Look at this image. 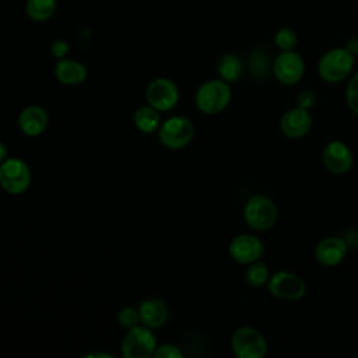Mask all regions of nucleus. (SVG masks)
<instances>
[{
    "label": "nucleus",
    "instance_id": "13",
    "mask_svg": "<svg viewBox=\"0 0 358 358\" xmlns=\"http://www.w3.org/2000/svg\"><path fill=\"white\" fill-rule=\"evenodd\" d=\"M312 127V115L308 109L295 106L284 112L280 120V129L288 138H301L308 134Z\"/></svg>",
    "mask_w": 358,
    "mask_h": 358
},
{
    "label": "nucleus",
    "instance_id": "10",
    "mask_svg": "<svg viewBox=\"0 0 358 358\" xmlns=\"http://www.w3.org/2000/svg\"><path fill=\"white\" fill-rule=\"evenodd\" d=\"M145 98L150 106L158 112H168L178 103L179 91L172 80L159 77L148 84Z\"/></svg>",
    "mask_w": 358,
    "mask_h": 358
},
{
    "label": "nucleus",
    "instance_id": "9",
    "mask_svg": "<svg viewBox=\"0 0 358 358\" xmlns=\"http://www.w3.org/2000/svg\"><path fill=\"white\" fill-rule=\"evenodd\" d=\"M273 74L284 85L296 84L303 73L305 63L299 53L294 50H282L273 62Z\"/></svg>",
    "mask_w": 358,
    "mask_h": 358
},
{
    "label": "nucleus",
    "instance_id": "18",
    "mask_svg": "<svg viewBox=\"0 0 358 358\" xmlns=\"http://www.w3.org/2000/svg\"><path fill=\"white\" fill-rule=\"evenodd\" d=\"M217 70L221 80L227 83H235L241 78L243 73V62L235 53H225L220 57Z\"/></svg>",
    "mask_w": 358,
    "mask_h": 358
},
{
    "label": "nucleus",
    "instance_id": "12",
    "mask_svg": "<svg viewBox=\"0 0 358 358\" xmlns=\"http://www.w3.org/2000/svg\"><path fill=\"white\" fill-rule=\"evenodd\" d=\"M322 161L327 171L336 175H343L352 166V152L345 143L331 140L322 151Z\"/></svg>",
    "mask_w": 358,
    "mask_h": 358
},
{
    "label": "nucleus",
    "instance_id": "20",
    "mask_svg": "<svg viewBox=\"0 0 358 358\" xmlns=\"http://www.w3.org/2000/svg\"><path fill=\"white\" fill-rule=\"evenodd\" d=\"M161 116L152 106H141L134 113V124L143 133H152L158 129Z\"/></svg>",
    "mask_w": 358,
    "mask_h": 358
},
{
    "label": "nucleus",
    "instance_id": "26",
    "mask_svg": "<svg viewBox=\"0 0 358 358\" xmlns=\"http://www.w3.org/2000/svg\"><path fill=\"white\" fill-rule=\"evenodd\" d=\"M152 355L155 358H182L183 357L182 351L176 345H172V344H164V345L157 347Z\"/></svg>",
    "mask_w": 358,
    "mask_h": 358
},
{
    "label": "nucleus",
    "instance_id": "16",
    "mask_svg": "<svg viewBox=\"0 0 358 358\" xmlns=\"http://www.w3.org/2000/svg\"><path fill=\"white\" fill-rule=\"evenodd\" d=\"M138 312H140V322L150 329H157L165 324L169 315L168 306L165 305V302L155 298L143 301L138 306Z\"/></svg>",
    "mask_w": 358,
    "mask_h": 358
},
{
    "label": "nucleus",
    "instance_id": "4",
    "mask_svg": "<svg viewBox=\"0 0 358 358\" xmlns=\"http://www.w3.org/2000/svg\"><path fill=\"white\" fill-rule=\"evenodd\" d=\"M231 348L238 358H263L267 354L268 343L257 329L243 326L234 331Z\"/></svg>",
    "mask_w": 358,
    "mask_h": 358
},
{
    "label": "nucleus",
    "instance_id": "27",
    "mask_svg": "<svg viewBox=\"0 0 358 358\" xmlns=\"http://www.w3.org/2000/svg\"><path fill=\"white\" fill-rule=\"evenodd\" d=\"M315 101H316V96L310 90H302L296 95V106H301L308 110L315 105Z\"/></svg>",
    "mask_w": 358,
    "mask_h": 358
},
{
    "label": "nucleus",
    "instance_id": "30",
    "mask_svg": "<svg viewBox=\"0 0 358 358\" xmlns=\"http://www.w3.org/2000/svg\"><path fill=\"white\" fill-rule=\"evenodd\" d=\"M6 157H7V148H6V145L0 141V162H3L4 159H7Z\"/></svg>",
    "mask_w": 358,
    "mask_h": 358
},
{
    "label": "nucleus",
    "instance_id": "22",
    "mask_svg": "<svg viewBox=\"0 0 358 358\" xmlns=\"http://www.w3.org/2000/svg\"><path fill=\"white\" fill-rule=\"evenodd\" d=\"M274 43L281 52L282 50H294V48L298 43V36L292 28L284 27L275 32Z\"/></svg>",
    "mask_w": 358,
    "mask_h": 358
},
{
    "label": "nucleus",
    "instance_id": "15",
    "mask_svg": "<svg viewBox=\"0 0 358 358\" xmlns=\"http://www.w3.org/2000/svg\"><path fill=\"white\" fill-rule=\"evenodd\" d=\"M21 131L29 137H36L48 127V113L42 106L29 105L24 108L18 116Z\"/></svg>",
    "mask_w": 358,
    "mask_h": 358
},
{
    "label": "nucleus",
    "instance_id": "29",
    "mask_svg": "<svg viewBox=\"0 0 358 358\" xmlns=\"http://www.w3.org/2000/svg\"><path fill=\"white\" fill-rule=\"evenodd\" d=\"M345 48H347L352 55L358 53V41H357V39H350V41L347 42Z\"/></svg>",
    "mask_w": 358,
    "mask_h": 358
},
{
    "label": "nucleus",
    "instance_id": "28",
    "mask_svg": "<svg viewBox=\"0 0 358 358\" xmlns=\"http://www.w3.org/2000/svg\"><path fill=\"white\" fill-rule=\"evenodd\" d=\"M70 48L69 43L64 39H56L52 45H50V52L56 59H64V56L69 53Z\"/></svg>",
    "mask_w": 358,
    "mask_h": 358
},
{
    "label": "nucleus",
    "instance_id": "17",
    "mask_svg": "<svg viewBox=\"0 0 358 358\" xmlns=\"http://www.w3.org/2000/svg\"><path fill=\"white\" fill-rule=\"evenodd\" d=\"M55 76L59 83L66 85H77L85 81L87 69L83 63L71 59H60L55 67Z\"/></svg>",
    "mask_w": 358,
    "mask_h": 358
},
{
    "label": "nucleus",
    "instance_id": "11",
    "mask_svg": "<svg viewBox=\"0 0 358 358\" xmlns=\"http://www.w3.org/2000/svg\"><path fill=\"white\" fill-rule=\"evenodd\" d=\"M229 255L231 257L241 264H250L264 253L263 242L250 234H239L229 243Z\"/></svg>",
    "mask_w": 358,
    "mask_h": 358
},
{
    "label": "nucleus",
    "instance_id": "5",
    "mask_svg": "<svg viewBox=\"0 0 358 358\" xmlns=\"http://www.w3.org/2000/svg\"><path fill=\"white\" fill-rule=\"evenodd\" d=\"M194 134V126L185 116H173L166 119L158 133V138L166 148L179 150L187 145Z\"/></svg>",
    "mask_w": 358,
    "mask_h": 358
},
{
    "label": "nucleus",
    "instance_id": "21",
    "mask_svg": "<svg viewBox=\"0 0 358 358\" xmlns=\"http://www.w3.org/2000/svg\"><path fill=\"white\" fill-rule=\"evenodd\" d=\"M270 278V271H268V266L262 262V260H256L253 263L249 264V267L246 268L245 273V280L250 287H262L264 284H267Z\"/></svg>",
    "mask_w": 358,
    "mask_h": 358
},
{
    "label": "nucleus",
    "instance_id": "2",
    "mask_svg": "<svg viewBox=\"0 0 358 358\" xmlns=\"http://www.w3.org/2000/svg\"><path fill=\"white\" fill-rule=\"evenodd\" d=\"M278 217L275 203L264 194H253L243 207V218L248 227L255 231H267L274 227Z\"/></svg>",
    "mask_w": 358,
    "mask_h": 358
},
{
    "label": "nucleus",
    "instance_id": "3",
    "mask_svg": "<svg viewBox=\"0 0 358 358\" xmlns=\"http://www.w3.org/2000/svg\"><path fill=\"white\" fill-rule=\"evenodd\" d=\"M354 63V55L347 48H334L320 57L317 73L327 83H340L350 76Z\"/></svg>",
    "mask_w": 358,
    "mask_h": 358
},
{
    "label": "nucleus",
    "instance_id": "19",
    "mask_svg": "<svg viewBox=\"0 0 358 358\" xmlns=\"http://www.w3.org/2000/svg\"><path fill=\"white\" fill-rule=\"evenodd\" d=\"M56 4V0H27L25 13L29 20L43 22L53 17Z\"/></svg>",
    "mask_w": 358,
    "mask_h": 358
},
{
    "label": "nucleus",
    "instance_id": "8",
    "mask_svg": "<svg viewBox=\"0 0 358 358\" xmlns=\"http://www.w3.org/2000/svg\"><path fill=\"white\" fill-rule=\"evenodd\" d=\"M267 289L273 296L278 299L298 301L305 295L306 284L299 275L281 270L270 275L267 281Z\"/></svg>",
    "mask_w": 358,
    "mask_h": 358
},
{
    "label": "nucleus",
    "instance_id": "25",
    "mask_svg": "<svg viewBox=\"0 0 358 358\" xmlns=\"http://www.w3.org/2000/svg\"><path fill=\"white\" fill-rule=\"evenodd\" d=\"M345 101L351 112L358 115V71L350 78L345 90Z\"/></svg>",
    "mask_w": 358,
    "mask_h": 358
},
{
    "label": "nucleus",
    "instance_id": "24",
    "mask_svg": "<svg viewBox=\"0 0 358 358\" xmlns=\"http://www.w3.org/2000/svg\"><path fill=\"white\" fill-rule=\"evenodd\" d=\"M117 322L124 329H131L140 322V312L131 306H124L117 313Z\"/></svg>",
    "mask_w": 358,
    "mask_h": 358
},
{
    "label": "nucleus",
    "instance_id": "23",
    "mask_svg": "<svg viewBox=\"0 0 358 358\" xmlns=\"http://www.w3.org/2000/svg\"><path fill=\"white\" fill-rule=\"evenodd\" d=\"M250 71L256 77H264L270 70V59L263 50H255L250 56Z\"/></svg>",
    "mask_w": 358,
    "mask_h": 358
},
{
    "label": "nucleus",
    "instance_id": "6",
    "mask_svg": "<svg viewBox=\"0 0 358 358\" xmlns=\"http://www.w3.org/2000/svg\"><path fill=\"white\" fill-rule=\"evenodd\" d=\"M157 348L155 337L150 327L134 326L129 329L122 341V355L124 358H148Z\"/></svg>",
    "mask_w": 358,
    "mask_h": 358
},
{
    "label": "nucleus",
    "instance_id": "1",
    "mask_svg": "<svg viewBox=\"0 0 358 358\" xmlns=\"http://www.w3.org/2000/svg\"><path fill=\"white\" fill-rule=\"evenodd\" d=\"M231 96L229 83L224 80H210L199 87L194 102L200 112L206 115H217L228 106Z\"/></svg>",
    "mask_w": 358,
    "mask_h": 358
},
{
    "label": "nucleus",
    "instance_id": "7",
    "mask_svg": "<svg viewBox=\"0 0 358 358\" xmlns=\"http://www.w3.org/2000/svg\"><path fill=\"white\" fill-rule=\"evenodd\" d=\"M31 183V171L20 158L4 159L0 165V185L10 194L24 193Z\"/></svg>",
    "mask_w": 358,
    "mask_h": 358
},
{
    "label": "nucleus",
    "instance_id": "14",
    "mask_svg": "<svg viewBox=\"0 0 358 358\" xmlns=\"http://www.w3.org/2000/svg\"><path fill=\"white\" fill-rule=\"evenodd\" d=\"M348 250L347 242L340 236H326L315 248L316 260L327 267L340 264Z\"/></svg>",
    "mask_w": 358,
    "mask_h": 358
},
{
    "label": "nucleus",
    "instance_id": "31",
    "mask_svg": "<svg viewBox=\"0 0 358 358\" xmlns=\"http://www.w3.org/2000/svg\"><path fill=\"white\" fill-rule=\"evenodd\" d=\"M357 1H358V0H357Z\"/></svg>",
    "mask_w": 358,
    "mask_h": 358
}]
</instances>
